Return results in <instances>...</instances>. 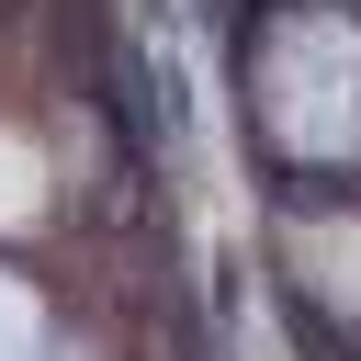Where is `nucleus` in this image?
<instances>
[{
    "mask_svg": "<svg viewBox=\"0 0 361 361\" xmlns=\"http://www.w3.org/2000/svg\"><path fill=\"white\" fill-rule=\"evenodd\" d=\"M293 338H305V361H361V350H350V327H327L305 293H293Z\"/></svg>",
    "mask_w": 361,
    "mask_h": 361,
    "instance_id": "nucleus-1",
    "label": "nucleus"
}]
</instances>
